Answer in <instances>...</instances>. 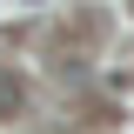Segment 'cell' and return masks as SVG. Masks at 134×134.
<instances>
[{
    "label": "cell",
    "mask_w": 134,
    "mask_h": 134,
    "mask_svg": "<svg viewBox=\"0 0 134 134\" xmlns=\"http://www.w3.org/2000/svg\"><path fill=\"white\" fill-rule=\"evenodd\" d=\"M14 107H20V81H14V74H0V114H14Z\"/></svg>",
    "instance_id": "1"
}]
</instances>
